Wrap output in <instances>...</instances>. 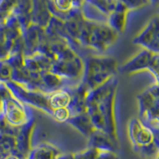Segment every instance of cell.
I'll return each mask as SVG.
<instances>
[{
	"instance_id": "1",
	"label": "cell",
	"mask_w": 159,
	"mask_h": 159,
	"mask_svg": "<svg viewBox=\"0 0 159 159\" xmlns=\"http://www.w3.org/2000/svg\"><path fill=\"white\" fill-rule=\"evenodd\" d=\"M6 159H17V158L15 157H7Z\"/></svg>"
},
{
	"instance_id": "2",
	"label": "cell",
	"mask_w": 159,
	"mask_h": 159,
	"mask_svg": "<svg viewBox=\"0 0 159 159\" xmlns=\"http://www.w3.org/2000/svg\"><path fill=\"white\" fill-rule=\"evenodd\" d=\"M158 159H159V157H158Z\"/></svg>"
}]
</instances>
